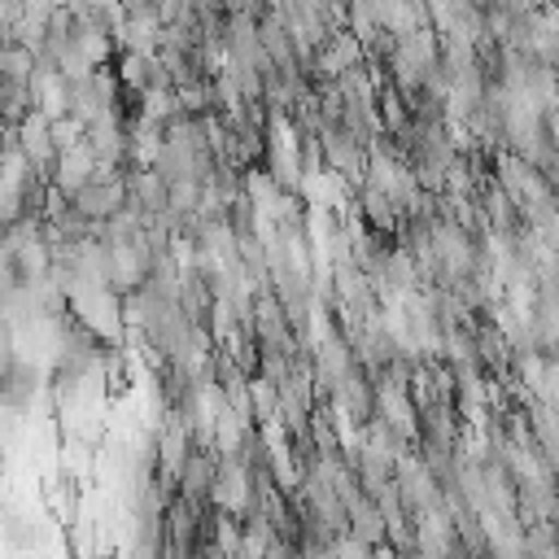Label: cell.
<instances>
[{"label": "cell", "instance_id": "3957f363", "mask_svg": "<svg viewBox=\"0 0 559 559\" xmlns=\"http://www.w3.org/2000/svg\"><path fill=\"white\" fill-rule=\"evenodd\" d=\"M13 144H17V153L26 157V166L48 179V170H52V162H57V148H52V140H48V118H44L39 109H31V114L17 122Z\"/></svg>", "mask_w": 559, "mask_h": 559}, {"label": "cell", "instance_id": "277c9868", "mask_svg": "<svg viewBox=\"0 0 559 559\" xmlns=\"http://www.w3.org/2000/svg\"><path fill=\"white\" fill-rule=\"evenodd\" d=\"M92 170H96V157H92L87 140H79L74 148L57 153V162H52V170H48V188H57V192L70 201L83 183H92Z\"/></svg>", "mask_w": 559, "mask_h": 559}, {"label": "cell", "instance_id": "5b68a950", "mask_svg": "<svg viewBox=\"0 0 559 559\" xmlns=\"http://www.w3.org/2000/svg\"><path fill=\"white\" fill-rule=\"evenodd\" d=\"M48 140H52L57 153H66V148H74V144L83 140V122H79L74 114H61V118L48 122Z\"/></svg>", "mask_w": 559, "mask_h": 559}, {"label": "cell", "instance_id": "6da1fadb", "mask_svg": "<svg viewBox=\"0 0 559 559\" xmlns=\"http://www.w3.org/2000/svg\"><path fill=\"white\" fill-rule=\"evenodd\" d=\"M214 467H218V450H214V445H192V454L183 459V467H179V476H175V498H183L192 511L210 507Z\"/></svg>", "mask_w": 559, "mask_h": 559}, {"label": "cell", "instance_id": "7a4b0ae2", "mask_svg": "<svg viewBox=\"0 0 559 559\" xmlns=\"http://www.w3.org/2000/svg\"><path fill=\"white\" fill-rule=\"evenodd\" d=\"M70 210L83 218V223H105L114 218L118 210H127V192H122V175L109 179V183H83L74 197H70Z\"/></svg>", "mask_w": 559, "mask_h": 559}]
</instances>
